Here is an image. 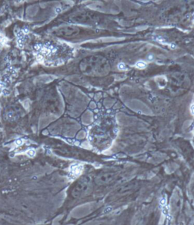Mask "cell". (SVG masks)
I'll return each instance as SVG.
<instances>
[{"mask_svg": "<svg viewBox=\"0 0 194 225\" xmlns=\"http://www.w3.org/2000/svg\"><path fill=\"white\" fill-rule=\"evenodd\" d=\"M192 193H193V197H194V187L193 188V190H192Z\"/></svg>", "mask_w": 194, "mask_h": 225, "instance_id": "cell-8", "label": "cell"}, {"mask_svg": "<svg viewBox=\"0 0 194 225\" xmlns=\"http://www.w3.org/2000/svg\"><path fill=\"white\" fill-rule=\"evenodd\" d=\"M118 68L120 69V70H124L125 69V65L123 63H121L118 65Z\"/></svg>", "mask_w": 194, "mask_h": 225, "instance_id": "cell-6", "label": "cell"}, {"mask_svg": "<svg viewBox=\"0 0 194 225\" xmlns=\"http://www.w3.org/2000/svg\"><path fill=\"white\" fill-rule=\"evenodd\" d=\"M118 177V172L117 171H103L97 174L96 177L95 184L99 186H105L112 184L117 180Z\"/></svg>", "mask_w": 194, "mask_h": 225, "instance_id": "cell-3", "label": "cell"}, {"mask_svg": "<svg viewBox=\"0 0 194 225\" xmlns=\"http://www.w3.org/2000/svg\"><path fill=\"white\" fill-rule=\"evenodd\" d=\"M0 173H1V163H0Z\"/></svg>", "mask_w": 194, "mask_h": 225, "instance_id": "cell-9", "label": "cell"}, {"mask_svg": "<svg viewBox=\"0 0 194 225\" xmlns=\"http://www.w3.org/2000/svg\"><path fill=\"white\" fill-rule=\"evenodd\" d=\"M146 65L145 62H143V61H138L136 63V67L139 68H146Z\"/></svg>", "mask_w": 194, "mask_h": 225, "instance_id": "cell-5", "label": "cell"}, {"mask_svg": "<svg viewBox=\"0 0 194 225\" xmlns=\"http://www.w3.org/2000/svg\"><path fill=\"white\" fill-rule=\"evenodd\" d=\"M79 67L80 71L88 76H105L110 71L108 60L101 56H89L84 58L80 62Z\"/></svg>", "mask_w": 194, "mask_h": 225, "instance_id": "cell-1", "label": "cell"}, {"mask_svg": "<svg viewBox=\"0 0 194 225\" xmlns=\"http://www.w3.org/2000/svg\"><path fill=\"white\" fill-rule=\"evenodd\" d=\"M190 112L193 115H194V105H192L190 107Z\"/></svg>", "mask_w": 194, "mask_h": 225, "instance_id": "cell-7", "label": "cell"}, {"mask_svg": "<svg viewBox=\"0 0 194 225\" xmlns=\"http://www.w3.org/2000/svg\"><path fill=\"white\" fill-rule=\"evenodd\" d=\"M80 30L77 27L73 26V25H67V26H62L60 27L56 28L52 33L53 34L58 37H74L79 34Z\"/></svg>", "mask_w": 194, "mask_h": 225, "instance_id": "cell-4", "label": "cell"}, {"mask_svg": "<svg viewBox=\"0 0 194 225\" xmlns=\"http://www.w3.org/2000/svg\"><path fill=\"white\" fill-rule=\"evenodd\" d=\"M93 181L88 176H83L73 186L71 195L75 199H81L90 195L93 191Z\"/></svg>", "mask_w": 194, "mask_h": 225, "instance_id": "cell-2", "label": "cell"}]
</instances>
